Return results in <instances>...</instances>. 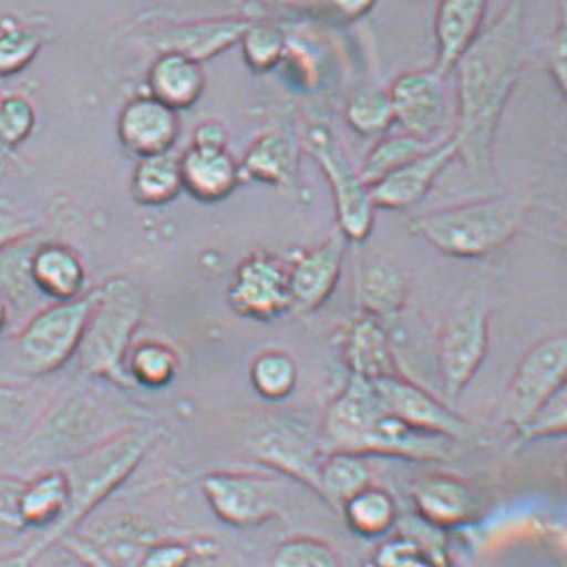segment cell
<instances>
[{"label": "cell", "instance_id": "cell-1", "mask_svg": "<svg viewBox=\"0 0 567 567\" xmlns=\"http://www.w3.org/2000/svg\"><path fill=\"white\" fill-rule=\"evenodd\" d=\"M527 0H507L495 19L453 66L457 126L452 137L470 179L494 181V141L505 106L524 69Z\"/></svg>", "mask_w": 567, "mask_h": 567}, {"label": "cell", "instance_id": "cell-2", "mask_svg": "<svg viewBox=\"0 0 567 567\" xmlns=\"http://www.w3.org/2000/svg\"><path fill=\"white\" fill-rule=\"evenodd\" d=\"M158 440L161 430L157 427H126L61 463L71 485L69 509L63 519L37 542L49 547L61 537L69 536L74 526H79L86 515L95 512L109 495L125 484Z\"/></svg>", "mask_w": 567, "mask_h": 567}, {"label": "cell", "instance_id": "cell-3", "mask_svg": "<svg viewBox=\"0 0 567 567\" xmlns=\"http://www.w3.org/2000/svg\"><path fill=\"white\" fill-rule=\"evenodd\" d=\"M145 307L143 287L128 277H111L93 289V305L76 349L84 375L103 379L116 388H135L126 371V359L143 323Z\"/></svg>", "mask_w": 567, "mask_h": 567}, {"label": "cell", "instance_id": "cell-4", "mask_svg": "<svg viewBox=\"0 0 567 567\" xmlns=\"http://www.w3.org/2000/svg\"><path fill=\"white\" fill-rule=\"evenodd\" d=\"M527 210V197L505 195L413 217L410 231L447 257L477 259L512 241Z\"/></svg>", "mask_w": 567, "mask_h": 567}, {"label": "cell", "instance_id": "cell-5", "mask_svg": "<svg viewBox=\"0 0 567 567\" xmlns=\"http://www.w3.org/2000/svg\"><path fill=\"white\" fill-rule=\"evenodd\" d=\"M91 305L93 291L73 301H56L32 317L14 343L19 368L32 378L64 368L76 355Z\"/></svg>", "mask_w": 567, "mask_h": 567}, {"label": "cell", "instance_id": "cell-6", "mask_svg": "<svg viewBox=\"0 0 567 567\" xmlns=\"http://www.w3.org/2000/svg\"><path fill=\"white\" fill-rule=\"evenodd\" d=\"M305 151L323 171L336 203L337 231L347 241H368L375 223V207L369 197V187L359 177L358 168L337 143L333 131L326 123L307 126Z\"/></svg>", "mask_w": 567, "mask_h": 567}, {"label": "cell", "instance_id": "cell-7", "mask_svg": "<svg viewBox=\"0 0 567 567\" xmlns=\"http://www.w3.org/2000/svg\"><path fill=\"white\" fill-rule=\"evenodd\" d=\"M210 512L231 527H257L285 514L284 484L269 475L215 472L203 477Z\"/></svg>", "mask_w": 567, "mask_h": 567}, {"label": "cell", "instance_id": "cell-8", "mask_svg": "<svg viewBox=\"0 0 567 567\" xmlns=\"http://www.w3.org/2000/svg\"><path fill=\"white\" fill-rule=\"evenodd\" d=\"M567 339L544 337L517 363L502 401V415L514 430L522 427L551 395L566 388Z\"/></svg>", "mask_w": 567, "mask_h": 567}, {"label": "cell", "instance_id": "cell-9", "mask_svg": "<svg viewBox=\"0 0 567 567\" xmlns=\"http://www.w3.org/2000/svg\"><path fill=\"white\" fill-rule=\"evenodd\" d=\"M489 349V317L484 307L472 305L455 311L443 323L435 343V358L443 393L457 400L484 365Z\"/></svg>", "mask_w": 567, "mask_h": 567}, {"label": "cell", "instance_id": "cell-10", "mask_svg": "<svg viewBox=\"0 0 567 567\" xmlns=\"http://www.w3.org/2000/svg\"><path fill=\"white\" fill-rule=\"evenodd\" d=\"M227 303L243 319L275 321L293 309L289 267L271 252H251L233 275Z\"/></svg>", "mask_w": 567, "mask_h": 567}, {"label": "cell", "instance_id": "cell-11", "mask_svg": "<svg viewBox=\"0 0 567 567\" xmlns=\"http://www.w3.org/2000/svg\"><path fill=\"white\" fill-rule=\"evenodd\" d=\"M109 440L103 435V411L83 391L69 395L32 433V452L66 462Z\"/></svg>", "mask_w": 567, "mask_h": 567}, {"label": "cell", "instance_id": "cell-12", "mask_svg": "<svg viewBox=\"0 0 567 567\" xmlns=\"http://www.w3.org/2000/svg\"><path fill=\"white\" fill-rule=\"evenodd\" d=\"M251 450L267 467L316 492L317 473L326 450L301 423L287 417L265 421L252 435Z\"/></svg>", "mask_w": 567, "mask_h": 567}, {"label": "cell", "instance_id": "cell-13", "mask_svg": "<svg viewBox=\"0 0 567 567\" xmlns=\"http://www.w3.org/2000/svg\"><path fill=\"white\" fill-rule=\"evenodd\" d=\"M379 398L385 410L413 430L442 435L452 442H462L470 435V423L460 417L452 408L437 400L420 383L398 375L373 379Z\"/></svg>", "mask_w": 567, "mask_h": 567}, {"label": "cell", "instance_id": "cell-14", "mask_svg": "<svg viewBox=\"0 0 567 567\" xmlns=\"http://www.w3.org/2000/svg\"><path fill=\"white\" fill-rule=\"evenodd\" d=\"M442 74L431 71H411L393 81L389 99L395 123L411 137L431 141L442 128L447 116V96Z\"/></svg>", "mask_w": 567, "mask_h": 567}, {"label": "cell", "instance_id": "cell-15", "mask_svg": "<svg viewBox=\"0 0 567 567\" xmlns=\"http://www.w3.org/2000/svg\"><path fill=\"white\" fill-rule=\"evenodd\" d=\"M457 158L455 138L447 137L440 145L435 143L423 155L405 163L403 167L389 173L388 177L369 187V197L375 209L403 210L417 205L443 171Z\"/></svg>", "mask_w": 567, "mask_h": 567}, {"label": "cell", "instance_id": "cell-16", "mask_svg": "<svg viewBox=\"0 0 567 567\" xmlns=\"http://www.w3.org/2000/svg\"><path fill=\"white\" fill-rule=\"evenodd\" d=\"M121 145L138 158L171 153L181 135L179 113L155 96H135L128 101L116 123Z\"/></svg>", "mask_w": 567, "mask_h": 567}, {"label": "cell", "instance_id": "cell-17", "mask_svg": "<svg viewBox=\"0 0 567 567\" xmlns=\"http://www.w3.org/2000/svg\"><path fill=\"white\" fill-rule=\"evenodd\" d=\"M347 239L336 231L316 249L301 252L289 267L293 307L316 311L336 293L346 259Z\"/></svg>", "mask_w": 567, "mask_h": 567}, {"label": "cell", "instance_id": "cell-18", "mask_svg": "<svg viewBox=\"0 0 567 567\" xmlns=\"http://www.w3.org/2000/svg\"><path fill=\"white\" fill-rule=\"evenodd\" d=\"M413 507L433 529H457L473 522L477 505L470 485L455 475H427L411 489Z\"/></svg>", "mask_w": 567, "mask_h": 567}, {"label": "cell", "instance_id": "cell-19", "mask_svg": "<svg viewBox=\"0 0 567 567\" xmlns=\"http://www.w3.org/2000/svg\"><path fill=\"white\" fill-rule=\"evenodd\" d=\"M410 281L400 267L385 257H365L355 269V307L361 316L388 321L408 303Z\"/></svg>", "mask_w": 567, "mask_h": 567}, {"label": "cell", "instance_id": "cell-20", "mask_svg": "<svg viewBox=\"0 0 567 567\" xmlns=\"http://www.w3.org/2000/svg\"><path fill=\"white\" fill-rule=\"evenodd\" d=\"M343 361L349 375L368 381L401 373L388 326L361 313L343 337Z\"/></svg>", "mask_w": 567, "mask_h": 567}, {"label": "cell", "instance_id": "cell-21", "mask_svg": "<svg viewBox=\"0 0 567 567\" xmlns=\"http://www.w3.org/2000/svg\"><path fill=\"white\" fill-rule=\"evenodd\" d=\"M489 0H440L435 11V71L445 76L453 71L470 44L484 31Z\"/></svg>", "mask_w": 567, "mask_h": 567}, {"label": "cell", "instance_id": "cell-22", "mask_svg": "<svg viewBox=\"0 0 567 567\" xmlns=\"http://www.w3.org/2000/svg\"><path fill=\"white\" fill-rule=\"evenodd\" d=\"M183 190L200 203H221L231 197L241 183L237 161L227 151L190 147L181 157Z\"/></svg>", "mask_w": 567, "mask_h": 567}, {"label": "cell", "instance_id": "cell-23", "mask_svg": "<svg viewBox=\"0 0 567 567\" xmlns=\"http://www.w3.org/2000/svg\"><path fill=\"white\" fill-rule=\"evenodd\" d=\"M31 285L44 297L73 301L86 285V267L81 255L63 243H44L29 259Z\"/></svg>", "mask_w": 567, "mask_h": 567}, {"label": "cell", "instance_id": "cell-24", "mask_svg": "<svg viewBox=\"0 0 567 567\" xmlns=\"http://www.w3.org/2000/svg\"><path fill=\"white\" fill-rule=\"evenodd\" d=\"M249 21L243 19H215V21L189 22L163 32L158 47L161 53H179L197 63L215 59L217 54L233 49L241 42L249 29Z\"/></svg>", "mask_w": 567, "mask_h": 567}, {"label": "cell", "instance_id": "cell-25", "mask_svg": "<svg viewBox=\"0 0 567 567\" xmlns=\"http://www.w3.org/2000/svg\"><path fill=\"white\" fill-rule=\"evenodd\" d=\"M205 84L203 66L185 54L161 53L148 71V95L177 113L199 103Z\"/></svg>", "mask_w": 567, "mask_h": 567}, {"label": "cell", "instance_id": "cell-26", "mask_svg": "<svg viewBox=\"0 0 567 567\" xmlns=\"http://www.w3.org/2000/svg\"><path fill=\"white\" fill-rule=\"evenodd\" d=\"M69 502L71 485L61 465L32 477L31 482H24L19 495V519L22 529H53L66 514Z\"/></svg>", "mask_w": 567, "mask_h": 567}, {"label": "cell", "instance_id": "cell-27", "mask_svg": "<svg viewBox=\"0 0 567 567\" xmlns=\"http://www.w3.org/2000/svg\"><path fill=\"white\" fill-rule=\"evenodd\" d=\"M241 181H257L277 189H289L299 173V157L293 141L281 133L257 138L239 165Z\"/></svg>", "mask_w": 567, "mask_h": 567}, {"label": "cell", "instance_id": "cell-28", "mask_svg": "<svg viewBox=\"0 0 567 567\" xmlns=\"http://www.w3.org/2000/svg\"><path fill=\"white\" fill-rule=\"evenodd\" d=\"M339 514L343 515L347 527L355 536L373 539L389 536L393 532L400 509L395 497L388 489L369 484L351 499H347Z\"/></svg>", "mask_w": 567, "mask_h": 567}, {"label": "cell", "instance_id": "cell-29", "mask_svg": "<svg viewBox=\"0 0 567 567\" xmlns=\"http://www.w3.org/2000/svg\"><path fill=\"white\" fill-rule=\"evenodd\" d=\"M369 484H371V473L361 455L326 452L317 473L316 494L327 505H331L339 512L347 499H351Z\"/></svg>", "mask_w": 567, "mask_h": 567}, {"label": "cell", "instance_id": "cell-30", "mask_svg": "<svg viewBox=\"0 0 567 567\" xmlns=\"http://www.w3.org/2000/svg\"><path fill=\"white\" fill-rule=\"evenodd\" d=\"M181 190V157L173 151L155 157L138 158L131 179V193L138 205L163 207L177 199Z\"/></svg>", "mask_w": 567, "mask_h": 567}, {"label": "cell", "instance_id": "cell-31", "mask_svg": "<svg viewBox=\"0 0 567 567\" xmlns=\"http://www.w3.org/2000/svg\"><path fill=\"white\" fill-rule=\"evenodd\" d=\"M179 365L177 351L161 341H143L131 347L126 359V371L135 388H167L177 378Z\"/></svg>", "mask_w": 567, "mask_h": 567}, {"label": "cell", "instance_id": "cell-32", "mask_svg": "<svg viewBox=\"0 0 567 567\" xmlns=\"http://www.w3.org/2000/svg\"><path fill=\"white\" fill-rule=\"evenodd\" d=\"M297 363L281 349H267L252 359L249 379L257 395L267 401H284L297 388Z\"/></svg>", "mask_w": 567, "mask_h": 567}, {"label": "cell", "instance_id": "cell-33", "mask_svg": "<svg viewBox=\"0 0 567 567\" xmlns=\"http://www.w3.org/2000/svg\"><path fill=\"white\" fill-rule=\"evenodd\" d=\"M435 143L411 137L408 133L395 135V137L381 138L378 145L369 151L368 157L359 168V177L368 187H371L373 183L388 177L389 173L398 171L405 163L423 155Z\"/></svg>", "mask_w": 567, "mask_h": 567}, {"label": "cell", "instance_id": "cell-34", "mask_svg": "<svg viewBox=\"0 0 567 567\" xmlns=\"http://www.w3.org/2000/svg\"><path fill=\"white\" fill-rule=\"evenodd\" d=\"M346 118L349 126L363 137H375L385 133L395 123L388 91L361 89L349 99Z\"/></svg>", "mask_w": 567, "mask_h": 567}, {"label": "cell", "instance_id": "cell-35", "mask_svg": "<svg viewBox=\"0 0 567 567\" xmlns=\"http://www.w3.org/2000/svg\"><path fill=\"white\" fill-rule=\"evenodd\" d=\"M269 567H341V561L326 539L297 536L275 547Z\"/></svg>", "mask_w": 567, "mask_h": 567}, {"label": "cell", "instance_id": "cell-36", "mask_svg": "<svg viewBox=\"0 0 567 567\" xmlns=\"http://www.w3.org/2000/svg\"><path fill=\"white\" fill-rule=\"evenodd\" d=\"M373 567H450L437 549H427L420 537L398 534L378 547Z\"/></svg>", "mask_w": 567, "mask_h": 567}, {"label": "cell", "instance_id": "cell-37", "mask_svg": "<svg viewBox=\"0 0 567 567\" xmlns=\"http://www.w3.org/2000/svg\"><path fill=\"white\" fill-rule=\"evenodd\" d=\"M243 59L255 73H267L281 63L287 49L284 32L274 24H249L241 39Z\"/></svg>", "mask_w": 567, "mask_h": 567}, {"label": "cell", "instance_id": "cell-38", "mask_svg": "<svg viewBox=\"0 0 567 567\" xmlns=\"http://www.w3.org/2000/svg\"><path fill=\"white\" fill-rule=\"evenodd\" d=\"M515 433L522 445L549 437H564L567 433V388L551 395Z\"/></svg>", "mask_w": 567, "mask_h": 567}, {"label": "cell", "instance_id": "cell-39", "mask_svg": "<svg viewBox=\"0 0 567 567\" xmlns=\"http://www.w3.org/2000/svg\"><path fill=\"white\" fill-rule=\"evenodd\" d=\"M42 37L31 29H9L0 34V76L19 74L37 59Z\"/></svg>", "mask_w": 567, "mask_h": 567}, {"label": "cell", "instance_id": "cell-40", "mask_svg": "<svg viewBox=\"0 0 567 567\" xmlns=\"http://www.w3.org/2000/svg\"><path fill=\"white\" fill-rule=\"evenodd\" d=\"M37 125V113L29 99L11 95L0 99V143L7 147H19L31 137Z\"/></svg>", "mask_w": 567, "mask_h": 567}, {"label": "cell", "instance_id": "cell-41", "mask_svg": "<svg viewBox=\"0 0 567 567\" xmlns=\"http://www.w3.org/2000/svg\"><path fill=\"white\" fill-rule=\"evenodd\" d=\"M205 537L195 539H165L143 549L135 567H185L199 551Z\"/></svg>", "mask_w": 567, "mask_h": 567}, {"label": "cell", "instance_id": "cell-42", "mask_svg": "<svg viewBox=\"0 0 567 567\" xmlns=\"http://www.w3.org/2000/svg\"><path fill=\"white\" fill-rule=\"evenodd\" d=\"M31 410V393L21 385L0 383V431H11L21 425Z\"/></svg>", "mask_w": 567, "mask_h": 567}, {"label": "cell", "instance_id": "cell-43", "mask_svg": "<svg viewBox=\"0 0 567 567\" xmlns=\"http://www.w3.org/2000/svg\"><path fill=\"white\" fill-rule=\"evenodd\" d=\"M39 231V223L19 213L0 209V252L29 241Z\"/></svg>", "mask_w": 567, "mask_h": 567}, {"label": "cell", "instance_id": "cell-44", "mask_svg": "<svg viewBox=\"0 0 567 567\" xmlns=\"http://www.w3.org/2000/svg\"><path fill=\"white\" fill-rule=\"evenodd\" d=\"M22 484L24 482L0 475V527L22 529L21 519H19V495H21Z\"/></svg>", "mask_w": 567, "mask_h": 567}, {"label": "cell", "instance_id": "cell-45", "mask_svg": "<svg viewBox=\"0 0 567 567\" xmlns=\"http://www.w3.org/2000/svg\"><path fill=\"white\" fill-rule=\"evenodd\" d=\"M566 49V24L561 22L547 49V69L561 95H566L567 89Z\"/></svg>", "mask_w": 567, "mask_h": 567}, {"label": "cell", "instance_id": "cell-46", "mask_svg": "<svg viewBox=\"0 0 567 567\" xmlns=\"http://www.w3.org/2000/svg\"><path fill=\"white\" fill-rule=\"evenodd\" d=\"M66 554H71L74 559H79L84 567H116L111 564L91 542L83 537L64 536L59 539Z\"/></svg>", "mask_w": 567, "mask_h": 567}, {"label": "cell", "instance_id": "cell-47", "mask_svg": "<svg viewBox=\"0 0 567 567\" xmlns=\"http://www.w3.org/2000/svg\"><path fill=\"white\" fill-rule=\"evenodd\" d=\"M193 147L207 148V151H227L229 133L219 121H205L195 128Z\"/></svg>", "mask_w": 567, "mask_h": 567}, {"label": "cell", "instance_id": "cell-48", "mask_svg": "<svg viewBox=\"0 0 567 567\" xmlns=\"http://www.w3.org/2000/svg\"><path fill=\"white\" fill-rule=\"evenodd\" d=\"M327 4L333 11L349 19V21H358L361 17H365L369 11H373V7L378 4V0H327Z\"/></svg>", "mask_w": 567, "mask_h": 567}, {"label": "cell", "instance_id": "cell-49", "mask_svg": "<svg viewBox=\"0 0 567 567\" xmlns=\"http://www.w3.org/2000/svg\"><path fill=\"white\" fill-rule=\"evenodd\" d=\"M47 551L39 542H32L31 546L24 547L17 554L0 557V567H34L37 559Z\"/></svg>", "mask_w": 567, "mask_h": 567}, {"label": "cell", "instance_id": "cell-50", "mask_svg": "<svg viewBox=\"0 0 567 567\" xmlns=\"http://www.w3.org/2000/svg\"><path fill=\"white\" fill-rule=\"evenodd\" d=\"M185 567H227V564L221 559V547L205 537L199 551L190 557L189 564Z\"/></svg>", "mask_w": 567, "mask_h": 567}, {"label": "cell", "instance_id": "cell-51", "mask_svg": "<svg viewBox=\"0 0 567 567\" xmlns=\"http://www.w3.org/2000/svg\"><path fill=\"white\" fill-rule=\"evenodd\" d=\"M9 323V307L0 299V331Z\"/></svg>", "mask_w": 567, "mask_h": 567}, {"label": "cell", "instance_id": "cell-52", "mask_svg": "<svg viewBox=\"0 0 567 567\" xmlns=\"http://www.w3.org/2000/svg\"><path fill=\"white\" fill-rule=\"evenodd\" d=\"M231 2H235V0H231Z\"/></svg>", "mask_w": 567, "mask_h": 567}]
</instances>
